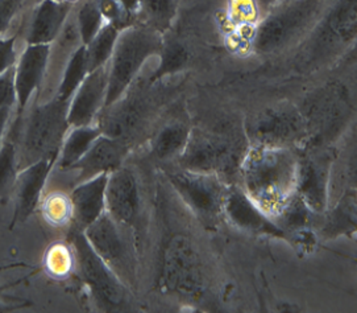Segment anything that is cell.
Listing matches in <instances>:
<instances>
[{"instance_id":"obj_35","label":"cell","mask_w":357,"mask_h":313,"mask_svg":"<svg viewBox=\"0 0 357 313\" xmlns=\"http://www.w3.org/2000/svg\"><path fill=\"white\" fill-rule=\"evenodd\" d=\"M16 36L0 37V74L16 65Z\"/></svg>"},{"instance_id":"obj_20","label":"cell","mask_w":357,"mask_h":313,"mask_svg":"<svg viewBox=\"0 0 357 313\" xmlns=\"http://www.w3.org/2000/svg\"><path fill=\"white\" fill-rule=\"evenodd\" d=\"M108 175L75 184L70 192L73 224L75 231H84L106 212Z\"/></svg>"},{"instance_id":"obj_1","label":"cell","mask_w":357,"mask_h":313,"mask_svg":"<svg viewBox=\"0 0 357 313\" xmlns=\"http://www.w3.org/2000/svg\"><path fill=\"white\" fill-rule=\"evenodd\" d=\"M299 150L250 145L238 170V187L275 219L297 194Z\"/></svg>"},{"instance_id":"obj_28","label":"cell","mask_w":357,"mask_h":313,"mask_svg":"<svg viewBox=\"0 0 357 313\" xmlns=\"http://www.w3.org/2000/svg\"><path fill=\"white\" fill-rule=\"evenodd\" d=\"M120 31L121 29L115 25L106 24L87 45H84L87 52L90 72L96 71L98 68H102L109 62L116 45V40L119 37Z\"/></svg>"},{"instance_id":"obj_18","label":"cell","mask_w":357,"mask_h":313,"mask_svg":"<svg viewBox=\"0 0 357 313\" xmlns=\"http://www.w3.org/2000/svg\"><path fill=\"white\" fill-rule=\"evenodd\" d=\"M50 45H26L15 65V89L17 115L23 114L45 80L48 71Z\"/></svg>"},{"instance_id":"obj_7","label":"cell","mask_w":357,"mask_h":313,"mask_svg":"<svg viewBox=\"0 0 357 313\" xmlns=\"http://www.w3.org/2000/svg\"><path fill=\"white\" fill-rule=\"evenodd\" d=\"M245 135L250 145L302 150L309 140V129L298 106L278 102L253 114L245 124Z\"/></svg>"},{"instance_id":"obj_31","label":"cell","mask_w":357,"mask_h":313,"mask_svg":"<svg viewBox=\"0 0 357 313\" xmlns=\"http://www.w3.org/2000/svg\"><path fill=\"white\" fill-rule=\"evenodd\" d=\"M75 13L79 36L84 45H87L96 36V34L107 24L103 15L100 13V8L96 0L84 1L78 7L77 13Z\"/></svg>"},{"instance_id":"obj_8","label":"cell","mask_w":357,"mask_h":313,"mask_svg":"<svg viewBox=\"0 0 357 313\" xmlns=\"http://www.w3.org/2000/svg\"><path fill=\"white\" fill-rule=\"evenodd\" d=\"M309 129V140L303 148L324 147L349 121L354 105L344 85H326L307 98L299 108ZM302 148V150H303Z\"/></svg>"},{"instance_id":"obj_15","label":"cell","mask_w":357,"mask_h":313,"mask_svg":"<svg viewBox=\"0 0 357 313\" xmlns=\"http://www.w3.org/2000/svg\"><path fill=\"white\" fill-rule=\"evenodd\" d=\"M223 216L234 228L252 235L272 237L287 242L285 231L255 204L238 184L229 185Z\"/></svg>"},{"instance_id":"obj_3","label":"cell","mask_w":357,"mask_h":313,"mask_svg":"<svg viewBox=\"0 0 357 313\" xmlns=\"http://www.w3.org/2000/svg\"><path fill=\"white\" fill-rule=\"evenodd\" d=\"M162 40V34L142 23H133L120 31L108 62L107 96L103 109L118 102L130 90L145 62L160 53Z\"/></svg>"},{"instance_id":"obj_38","label":"cell","mask_w":357,"mask_h":313,"mask_svg":"<svg viewBox=\"0 0 357 313\" xmlns=\"http://www.w3.org/2000/svg\"><path fill=\"white\" fill-rule=\"evenodd\" d=\"M6 289H7L6 286H0V311H1V310H10V308L23 307V305H20V304H13V301L8 303V296L4 295V291H6Z\"/></svg>"},{"instance_id":"obj_13","label":"cell","mask_w":357,"mask_h":313,"mask_svg":"<svg viewBox=\"0 0 357 313\" xmlns=\"http://www.w3.org/2000/svg\"><path fill=\"white\" fill-rule=\"evenodd\" d=\"M90 246L124 282L135 275V265L127 243V233L105 212L82 231Z\"/></svg>"},{"instance_id":"obj_26","label":"cell","mask_w":357,"mask_h":313,"mask_svg":"<svg viewBox=\"0 0 357 313\" xmlns=\"http://www.w3.org/2000/svg\"><path fill=\"white\" fill-rule=\"evenodd\" d=\"M90 73L89 61H87V52L86 47L81 45L72 54L68 64L63 68L62 77L57 86V92L53 98H57L63 102H70L77 89L84 82V78Z\"/></svg>"},{"instance_id":"obj_4","label":"cell","mask_w":357,"mask_h":313,"mask_svg":"<svg viewBox=\"0 0 357 313\" xmlns=\"http://www.w3.org/2000/svg\"><path fill=\"white\" fill-rule=\"evenodd\" d=\"M69 102L52 98L31 110L19 148V169L47 157H59L69 130Z\"/></svg>"},{"instance_id":"obj_16","label":"cell","mask_w":357,"mask_h":313,"mask_svg":"<svg viewBox=\"0 0 357 313\" xmlns=\"http://www.w3.org/2000/svg\"><path fill=\"white\" fill-rule=\"evenodd\" d=\"M59 157H47L35 161L19 170L13 187L15 210L11 228L17 222H24L40 206L43 192L47 185L52 169L56 167Z\"/></svg>"},{"instance_id":"obj_5","label":"cell","mask_w":357,"mask_h":313,"mask_svg":"<svg viewBox=\"0 0 357 313\" xmlns=\"http://www.w3.org/2000/svg\"><path fill=\"white\" fill-rule=\"evenodd\" d=\"M167 179L191 213L207 226L225 219L223 210L229 184L214 173L189 169H167Z\"/></svg>"},{"instance_id":"obj_29","label":"cell","mask_w":357,"mask_h":313,"mask_svg":"<svg viewBox=\"0 0 357 313\" xmlns=\"http://www.w3.org/2000/svg\"><path fill=\"white\" fill-rule=\"evenodd\" d=\"M19 170V148L16 140L11 136H6L0 145V200L13 192Z\"/></svg>"},{"instance_id":"obj_32","label":"cell","mask_w":357,"mask_h":313,"mask_svg":"<svg viewBox=\"0 0 357 313\" xmlns=\"http://www.w3.org/2000/svg\"><path fill=\"white\" fill-rule=\"evenodd\" d=\"M75 263L74 249L62 243H56L47 254V268L52 275L57 277H66L72 271Z\"/></svg>"},{"instance_id":"obj_6","label":"cell","mask_w":357,"mask_h":313,"mask_svg":"<svg viewBox=\"0 0 357 313\" xmlns=\"http://www.w3.org/2000/svg\"><path fill=\"white\" fill-rule=\"evenodd\" d=\"M357 0H333L303 44L306 61L315 65L340 54L355 44Z\"/></svg>"},{"instance_id":"obj_21","label":"cell","mask_w":357,"mask_h":313,"mask_svg":"<svg viewBox=\"0 0 357 313\" xmlns=\"http://www.w3.org/2000/svg\"><path fill=\"white\" fill-rule=\"evenodd\" d=\"M74 1L43 0L32 15L26 45H52L72 15Z\"/></svg>"},{"instance_id":"obj_25","label":"cell","mask_w":357,"mask_h":313,"mask_svg":"<svg viewBox=\"0 0 357 313\" xmlns=\"http://www.w3.org/2000/svg\"><path fill=\"white\" fill-rule=\"evenodd\" d=\"M137 23L148 25L158 31L160 34H167L173 25L177 16L178 4L176 0H136Z\"/></svg>"},{"instance_id":"obj_33","label":"cell","mask_w":357,"mask_h":313,"mask_svg":"<svg viewBox=\"0 0 357 313\" xmlns=\"http://www.w3.org/2000/svg\"><path fill=\"white\" fill-rule=\"evenodd\" d=\"M232 19H236L240 24H250L257 20L260 7L256 0H232Z\"/></svg>"},{"instance_id":"obj_10","label":"cell","mask_w":357,"mask_h":313,"mask_svg":"<svg viewBox=\"0 0 357 313\" xmlns=\"http://www.w3.org/2000/svg\"><path fill=\"white\" fill-rule=\"evenodd\" d=\"M160 286L167 293L197 299L204 289V275L198 253L183 234L174 235L167 243Z\"/></svg>"},{"instance_id":"obj_14","label":"cell","mask_w":357,"mask_h":313,"mask_svg":"<svg viewBox=\"0 0 357 313\" xmlns=\"http://www.w3.org/2000/svg\"><path fill=\"white\" fill-rule=\"evenodd\" d=\"M142 193L136 175L127 167H120L108 175L106 188V213L120 229L137 231L142 222Z\"/></svg>"},{"instance_id":"obj_40","label":"cell","mask_w":357,"mask_h":313,"mask_svg":"<svg viewBox=\"0 0 357 313\" xmlns=\"http://www.w3.org/2000/svg\"><path fill=\"white\" fill-rule=\"evenodd\" d=\"M61 1H74L75 3V0H61Z\"/></svg>"},{"instance_id":"obj_24","label":"cell","mask_w":357,"mask_h":313,"mask_svg":"<svg viewBox=\"0 0 357 313\" xmlns=\"http://www.w3.org/2000/svg\"><path fill=\"white\" fill-rule=\"evenodd\" d=\"M100 135L102 131L96 123L72 127L61 145L56 166L63 170H70L73 166H75L84 156V154L91 148Z\"/></svg>"},{"instance_id":"obj_17","label":"cell","mask_w":357,"mask_h":313,"mask_svg":"<svg viewBox=\"0 0 357 313\" xmlns=\"http://www.w3.org/2000/svg\"><path fill=\"white\" fill-rule=\"evenodd\" d=\"M107 85L108 64L87 74L69 102L68 122L70 127L96 123L98 115L105 108Z\"/></svg>"},{"instance_id":"obj_12","label":"cell","mask_w":357,"mask_h":313,"mask_svg":"<svg viewBox=\"0 0 357 313\" xmlns=\"http://www.w3.org/2000/svg\"><path fill=\"white\" fill-rule=\"evenodd\" d=\"M73 245L81 275L96 300L108 310L123 307L127 299L124 282L94 252L82 231H75Z\"/></svg>"},{"instance_id":"obj_36","label":"cell","mask_w":357,"mask_h":313,"mask_svg":"<svg viewBox=\"0 0 357 313\" xmlns=\"http://www.w3.org/2000/svg\"><path fill=\"white\" fill-rule=\"evenodd\" d=\"M23 3L24 0H0V35L8 29Z\"/></svg>"},{"instance_id":"obj_37","label":"cell","mask_w":357,"mask_h":313,"mask_svg":"<svg viewBox=\"0 0 357 313\" xmlns=\"http://www.w3.org/2000/svg\"><path fill=\"white\" fill-rule=\"evenodd\" d=\"M11 112H13V108H0V145L6 138L7 126H8V122H10Z\"/></svg>"},{"instance_id":"obj_11","label":"cell","mask_w":357,"mask_h":313,"mask_svg":"<svg viewBox=\"0 0 357 313\" xmlns=\"http://www.w3.org/2000/svg\"><path fill=\"white\" fill-rule=\"evenodd\" d=\"M335 159L336 152L328 145L299 150L297 196L318 216H321L330 206Z\"/></svg>"},{"instance_id":"obj_19","label":"cell","mask_w":357,"mask_h":313,"mask_svg":"<svg viewBox=\"0 0 357 313\" xmlns=\"http://www.w3.org/2000/svg\"><path fill=\"white\" fill-rule=\"evenodd\" d=\"M130 145L127 143L102 133L84 156L70 169L78 170L75 184L94 179L100 175L112 173L124 166Z\"/></svg>"},{"instance_id":"obj_34","label":"cell","mask_w":357,"mask_h":313,"mask_svg":"<svg viewBox=\"0 0 357 313\" xmlns=\"http://www.w3.org/2000/svg\"><path fill=\"white\" fill-rule=\"evenodd\" d=\"M16 106V89H15V66L10 71L0 74V108Z\"/></svg>"},{"instance_id":"obj_2","label":"cell","mask_w":357,"mask_h":313,"mask_svg":"<svg viewBox=\"0 0 357 313\" xmlns=\"http://www.w3.org/2000/svg\"><path fill=\"white\" fill-rule=\"evenodd\" d=\"M333 0H284L257 22L252 48L261 56H273L302 44L319 23Z\"/></svg>"},{"instance_id":"obj_39","label":"cell","mask_w":357,"mask_h":313,"mask_svg":"<svg viewBox=\"0 0 357 313\" xmlns=\"http://www.w3.org/2000/svg\"><path fill=\"white\" fill-rule=\"evenodd\" d=\"M256 1H257V4H259L260 10L265 13V11H268L271 7H273V6L281 3V1H284V0H256Z\"/></svg>"},{"instance_id":"obj_27","label":"cell","mask_w":357,"mask_h":313,"mask_svg":"<svg viewBox=\"0 0 357 313\" xmlns=\"http://www.w3.org/2000/svg\"><path fill=\"white\" fill-rule=\"evenodd\" d=\"M157 57L160 60L158 66L149 80L152 84L161 81L165 77L181 72L189 62V53L186 48L182 44H179L177 40L167 38L165 34H164L162 45Z\"/></svg>"},{"instance_id":"obj_22","label":"cell","mask_w":357,"mask_h":313,"mask_svg":"<svg viewBox=\"0 0 357 313\" xmlns=\"http://www.w3.org/2000/svg\"><path fill=\"white\" fill-rule=\"evenodd\" d=\"M357 224L356 188H347L337 203L328 206L319 218V235L333 240L342 235H355Z\"/></svg>"},{"instance_id":"obj_23","label":"cell","mask_w":357,"mask_h":313,"mask_svg":"<svg viewBox=\"0 0 357 313\" xmlns=\"http://www.w3.org/2000/svg\"><path fill=\"white\" fill-rule=\"evenodd\" d=\"M191 129L183 122H169L155 131L151 139V155L157 161L178 160L188 145Z\"/></svg>"},{"instance_id":"obj_30","label":"cell","mask_w":357,"mask_h":313,"mask_svg":"<svg viewBox=\"0 0 357 313\" xmlns=\"http://www.w3.org/2000/svg\"><path fill=\"white\" fill-rule=\"evenodd\" d=\"M41 212L49 225L65 228L73 224V204L70 194L56 191L41 198Z\"/></svg>"},{"instance_id":"obj_9","label":"cell","mask_w":357,"mask_h":313,"mask_svg":"<svg viewBox=\"0 0 357 313\" xmlns=\"http://www.w3.org/2000/svg\"><path fill=\"white\" fill-rule=\"evenodd\" d=\"M245 150L223 133L191 129L188 145L178 157L179 168L214 173L227 180L238 175Z\"/></svg>"}]
</instances>
